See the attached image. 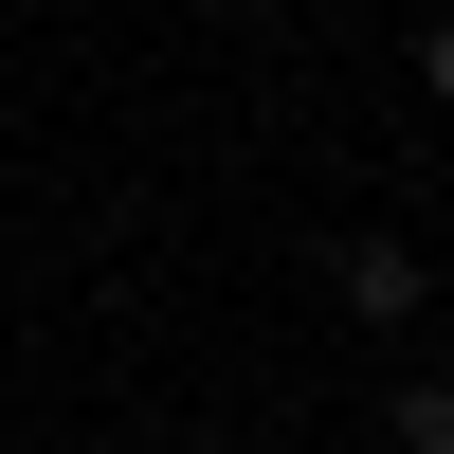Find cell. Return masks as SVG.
<instances>
[{
  "mask_svg": "<svg viewBox=\"0 0 454 454\" xmlns=\"http://www.w3.org/2000/svg\"><path fill=\"white\" fill-rule=\"evenodd\" d=\"M382 454H454V382H400L382 400Z\"/></svg>",
  "mask_w": 454,
  "mask_h": 454,
  "instance_id": "7a4b0ae2",
  "label": "cell"
},
{
  "mask_svg": "<svg viewBox=\"0 0 454 454\" xmlns=\"http://www.w3.org/2000/svg\"><path fill=\"white\" fill-rule=\"evenodd\" d=\"M419 91H436V109H454V19H419Z\"/></svg>",
  "mask_w": 454,
  "mask_h": 454,
  "instance_id": "3957f363",
  "label": "cell"
},
{
  "mask_svg": "<svg viewBox=\"0 0 454 454\" xmlns=\"http://www.w3.org/2000/svg\"><path fill=\"white\" fill-rule=\"evenodd\" d=\"M327 291H346L364 327H419V291H436V273H419V237H346V254H327Z\"/></svg>",
  "mask_w": 454,
  "mask_h": 454,
  "instance_id": "6da1fadb",
  "label": "cell"
}]
</instances>
